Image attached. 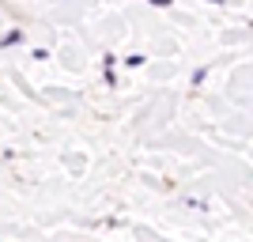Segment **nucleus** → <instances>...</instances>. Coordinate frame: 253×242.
<instances>
[{"label":"nucleus","instance_id":"obj_1","mask_svg":"<svg viewBox=\"0 0 253 242\" xmlns=\"http://www.w3.org/2000/svg\"><path fill=\"white\" fill-rule=\"evenodd\" d=\"M151 4H155V8H170V0H151Z\"/></svg>","mask_w":253,"mask_h":242}]
</instances>
